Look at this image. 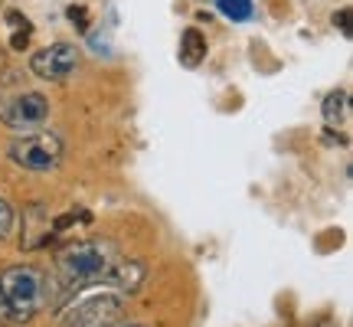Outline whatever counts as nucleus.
<instances>
[{
    "label": "nucleus",
    "mask_w": 353,
    "mask_h": 327,
    "mask_svg": "<svg viewBox=\"0 0 353 327\" xmlns=\"http://www.w3.org/2000/svg\"><path fill=\"white\" fill-rule=\"evenodd\" d=\"M112 255H114V249L108 242H95V239H82V242L65 246V249L59 252V278H63L65 301H69L76 291L101 281V275L108 272V265L114 262Z\"/></svg>",
    "instance_id": "nucleus-1"
},
{
    "label": "nucleus",
    "mask_w": 353,
    "mask_h": 327,
    "mask_svg": "<svg viewBox=\"0 0 353 327\" xmlns=\"http://www.w3.org/2000/svg\"><path fill=\"white\" fill-rule=\"evenodd\" d=\"M0 298L13 321H30L46 304V275L33 265H10L0 272Z\"/></svg>",
    "instance_id": "nucleus-2"
},
{
    "label": "nucleus",
    "mask_w": 353,
    "mask_h": 327,
    "mask_svg": "<svg viewBox=\"0 0 353 327\" xmlns=\"http://www.w3.org/2000/svg\"><path fill=\"white\" fill-rule=\"evenodd\" d=\"M10 161L17 167H26V170H52L56 164L63 161V141L52 131H30V135H20V138L10 141Z\"/></svg>",
    "instance_id": "nucleus-3"
},
{
    "label": "nucleus",
    "mask_w": 353,
    "mask_h": 327,
    "mask_svg": "<svg viewBox=\"0 0 353 327\" xmlns=\"http://www.w3.org/2000/svg\"><path fill=\"white\" fill-rule=\"evenodd\" d=\"M50 118V99L43 92H23L0 112V121L10 131H20V135H30V131H39Z\"/></svg>",
    "instance_id": "nucleus-4"
},
{
    "label": "nucleus",
    "mask_w": 353,
    "mask_h": 327,
    "mask_svg": "<svg viewBox=\"0 0 353 327\" xmlns=\"http://www.w3.org/2000/svg\"><path fill=\"white\" fill-rule=\"evenodd\" d=\"M121 311H125L121 295H95V298L69 308L59 327H108L121 317Z\"/></svg>",
    "instance_id": "nucleus-5"
},
{
    "label": "nucleus",
    "mask_w": 353,
    "mask_h": 327,
    "mask_svg": "<svg viewBox=\"0 0 353 327\" xmlns=\"http://www.w3.org/2000/svg\"><path fill=\"white\" fill-rule=\"evenodd\" d=\"M79 69V52L72 43H52L30 56V72L43 82H65Z\"/></svg>",
    "instance_id": "nucleus-6"
},
{
    "label": "nucleus",
    "mask_w": 353,
    "mask_h": 327,
    "mask_svg": "<svg viewBox=\"0 0 353 327\" xmlns=\"http://www.w3.org/2000/svg\"><path fill=\"white\" fill-rule=\"evenodd\" d=\"M144 275H148L144 262H138V259H114L108 265V272L101 275V281H108V285H114L121 291H138Z\"/></svg>",
    "instance_id": "nucleus-7"
},
{
    "label": "nucleus",
    "mask_w": 353,
    "mask_h": 327,
    "mask_svg": "<svg viewBox=\"0 0 353 327\" xmlns=\"http://www.w3.org/2000/svg\"><path fill=\"white\" fill-rule=\"evenodd\" d=\"M203 59H206V37H203L196 26H190V30H183V37H180V63L187 66V69H196Z\"/></svg>",
    "instance_id": "nucleus-8"
},
{
    "label": "nucleus",
    "mask_w": 353,
    "mask_h": 327,
    "mask_svg": "<svg viewBox=\"0 0 353 327\" xmlns=\"http://www.w3.org/2000/svg\"><path fill=\"white\" fill-rule=\"evenodd\" d=\"M324 121H327L330 128L350 121V95H347L343 88H334L327 95V101H324Z\"/></svg>",
    "instance_id": "nucleus-9"
},
{
    "label": "nucleus",
    "mask_w": 353,
    "mask_h": 327,
    "mask_svg": "<svg viewBox=\"0 0 353 327\" xmlns=\"http://www.w3.org/2000/svg\"><path fill=\"white\" fill-rule=\"evenodd\" d=\"M216 7L223 17H229L232 23H242L252 17V0H216Z\"/></svg>",
    "instance_id": "nucleus-10"
},
{
    "label": "nucleus",
    "mask_w": 353,
    "mask_h": 327,
    "mask_svg": "<svg viewBox=\"0 0 353 327\" xmlns=\"http://www.w3.org/2000/svg\"><path fill=\"white\" fill-rule=\"evenodd\" d=\"M13 219H17V216H13V206L0 197V239H7L13 232Z\"/></svg>",
    "instance_id": "nucleus-11"
},
{
    "label": "nucleus",
    "mask_w": 353,
    "mask_h": 327,
    "mask_svg": "<svg viewBox=\"0 0 353 327\" xmlns=\"http://www.w3.org/2000/svg\"><path fill=\"white\" fill-rule=\"evenodd\" d=\"M65 17H69V20H72V26H79L82 33L88 30V10L82 7V3H72V7L65 10Z\"/></svg>",
    "instance_id": "nucleus-12"
},
{
    "label": "nucleus",
    "mask_w": 353,
    "mask_h": 327,
    "mask_svg": "<svg viewBox=\"0 0 353 327\" xmlns=\"http://www.w3.org/2000/svg\"><path fill=\"white\" fill-rule=\"evenodd\" d=\"M30 33H33V30H13V37H10V50L23 52L26 46H30Z\"/></svg>",
    "instance_id": "nucleus-13"
},
{
    "label": "nucleus",
    "mask_w": 353,
    "mask_h": 327,
    "mask_svg": "<svg viewBox=\"0 0 353 327\" xmlns=\"http://www.w3.org/2000/svg\"><path fill=\"white\" fill-rule=\"evenodd\" d=\"M3 17H7V23H10L13 30H33V26H30V20H26L20 10H7Z\"/></svg>",
    "instance_id": "nucleus-14"
},
{
    "label": "nucleus",
    "mask_w": 353,
    "mask_h": 327,
    "mask_svg": "<svg viewBox=\"0 0 353 327\" xmlns=\"http://www.w3.org/2000/svg\"><path fill=\"white\" fill-rule=\"evenodd\" d=\"M334 23L343 30V37H350V10H347V7H343L341 13H334Z\"/></svg>",
    "instance_id": "nucleus-15"
},
{
    "label": "nucleus",
    "mask_w": 353,
    "mask_h": 327,
    "mask_svg": "<svg viewBox=\"0 0 353 327\" xmlns=\"http://www.w3.org/2000/svg\"><path fill=\"white\" fill-rule=\"evenodd\" d=\"M7 317H10L7 315V304H3V298H0V321H7Z\"/></svg>",
    "instance_id": "nucleus-16"
},
{
    "label": "nucleus",
    "mask_w": 353,
    "mask_h": 327,
    "mask_svg": "<svg viewBox=\"0 0 353 327\" xmlns=\"http://www.w3.org/2000/svg\"><path fill=\"white\" fill-rule=\"evenodd\" d=\"M108 327H144V324H121V321H114V324H108Z\"/></svg>",
    "instance_id": "nucleus-17"
},
{
    "label": "nucleus",
    "mask_w": 353,
    "mask_h": 327,
    "mask_svg": "<svg viewBox=\"0 0 353 327\" xmlns=\"http://www.w3.org/2000/svg\"><path fill=\"white\" fill-rule=\"evenodd\" d=\"M321 327H334V324H321Z\"/></svg>",
    "instance_id": "nucleus-18"
}]
</instances>
